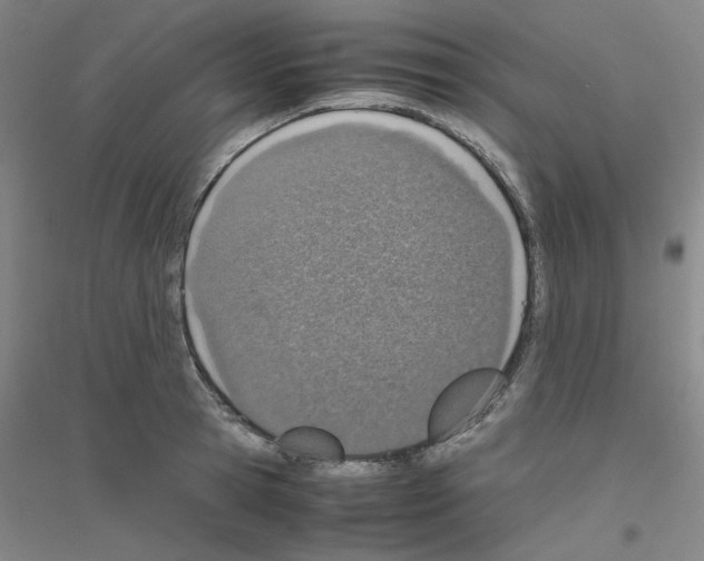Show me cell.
I'll return each instance as SVG.
<instances>
[{"instance_id":"cell-1","label":"cell","mask_w":704,"mask_h":561,"mask_svg":"<svg viewBox=\"0 0 704 561\" xmlns=\"http://www.w3.org/2000/svg\"><path fill=\"white\" fill-rule=\"evenodd\" d=\"M506 384L503 372L475 368L448 384L438 395L427 422V439L443 443L475 427L491 410Z\"/></svg>"}]
</instances>
